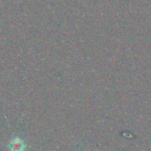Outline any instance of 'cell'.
<instances>
[{"label": "cell", "mask_w": 151, "mask_h": 151, "mask_svg": "<svg viewBox=\"0 0 151 151\" xmlns=\"http://www.w3.org/2000/svg\"><path fill=\"white\" fill-rule=\"evenodd\" d=\"M11 150L12 151H22L24 148V143L18 138H15L11 142Z\"/></svg>", "instance_id": "cell-1"}]
</instances>
